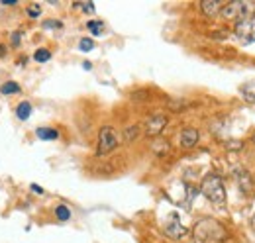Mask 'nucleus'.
Here are the masks:
<instances>
[{
	"label": "nucleus",
	"instance_id": "f257e3e1",
	"mask_svg": "<svg viewBox=\"0 0 255 243\" xmlns=\"http://www.w3.org/2000/svg\"><path fill=\"white\" fill-rule=\"evenodd\" d=\"M192 234H194V240L198 243H210V242L218 243V242H224L228 238L226 228H224L220 222L212 220V218L198 220L196 226H194V230H192Z\"/></svg>",
	"mask_w": 255,
	"mask_h": 243
},
{
	"label": "nucleus",
	"instance_id": "f03ea898",
	"mask_svg": "<svg viewBox=\"0 0 255 243\" xmlns=\"http://www.w3.org/2000/svg\"><path fill=\"white\" fill-rule=\"evenodd\" d=\"M200 192L212 202V204H224L226 202V186H224L222 177L210 173L200 182Z\"/></svg>",
	"mask_w": 255,
	"mask_h": 243
},
{
	"label": "nucleus",
	"instance_id": "7ed1b4c3",
	"mask_svg": "<svg viewBox=\"0 0 255 243\" xmlns=\"http://www.w3.org/2000/svg\"><path fill=\"white\" fill-rule=\"evenodd\" d=\"M220 16L224 20H234V22H242L255 16V4L254 2H226L220 10Z\"/></svg>",
	"mask_w": 255,
	"mask_h": 243
},
{
	"label": "nucleus",
	"instance_id": "20e7f679",
	"mask_svg": "<svg viewBox=\"0 0 255 243\" xmlns=\"http://www.w3.org/2000/svg\"><path fill=\"white\" fill-rule=\"evenodd\" d=\"M118 147V133L112 125H102L98 131V147H96V155H108Z\"/></svg>",
	"mask_w": 255,
	"mask_h": 243
},
{
	"label": "nucleus",
	"instance_id": "39448f33",
	"mask_svg": "<svg viewBox=\"0 0 255 243\" xmlns=\"http://www.w3.org/2000/svg\"><path fill=\"white\" fill-rule=\"evenodd\" d=\"M236 35L244 41V43H254L255 41V16L236 22Z\"/></svg>",
	"mask_w": 255,
	"mask_h": 243
},
{
	"label": "nucleus",
	"instance_id": "423d86ee",
	"mask_svg": "<svg viewBox=\"0 0 255 243\" xmlns=\"http://www.w3.org/2000/svg\"><path fill=\"white\" fill-rule=\"evenodd\" d=\"M167 116L165 114H155V116H151L147 123H145V135L147 137H157L161 131L165 129V125H167Z\"/></svg>",
	"mask_w": 255,
	"mask_h": 243
},
{
	"label": "nucleus",
	"instance_id": "0eeeda50",
	"mask_svg": "<svg viewBox=\"0 0 255 243\" xmlns=\"http://www.w3.org/2000/svg\"><path fill=\"white\" fill-rule=\"evenodd\" d=\"M236 181H238V186H240V190L244 194H252V190H254V177H252L250 171L238 169L236 171Z\"/></svg>",
	"mask_w": 255,
	"mask_h": 243
},
{
	"label": "nucleus",
	"instance_id": "6e6552de",
	"mask_svg": "<svg viewBox=\"0 0 255 243\" xmlns=\"http://www.w3.org/2000/svg\"><path fill=\"white\" fill-rule=\"evenodd\" d=\"M198 139H200V133H198L196 127H185L181 131V145L185 149H192L198 143Z\"/></svg>",
	"mask_w": 255,
	"mask_h": 243
},
{
	"label": "nucleus",
	"instance_id": "1a4fd4ad",
	"mask_svg": "<svg viewBox=\"0 0 255 243\" xmlns=\"http://www.w3.org/2000/svg\"><path fill=\"white\" fill-rule=\"evenodd\" d=\"M222 6H224V2H220V0H202V2H200V10H202V14L208 16V18L220 14Z\"/></svg>",
	"mask_w": 255,
	"mask_h": 243
},
{
	"label": "nucleus",
	"instance_id": "9d476101",
	"mask_svg": "<svg viewBox=\"0 0 255 243\" xmlns=\"http://www.w3.org/2000/svg\"><path fill=\"white\" fill-rule=\"evenodd\" d=\"M165 234L169 238H173V240H183L187 236V228L183 224H179V222H171V224H167Z\"/></svg>",
	"mask_w": 255,
	"mask_h": 243
},
{
	"label": "nucleus",
	"instance_id": "9b49d317",
	"mask_svg": "<svg viewBox=\"0 0 255 243\" xmlns=\"http://www.w3.org/2000/svg\"><path fill=\"white\" fill-rule=\"evenodd\" d=\"M16 116L20 118L22 122H26L30 116H32V104L28 102V100H24V102H20L18 106H16Z\"/></svg>",
	"mask_w": 255,
	"mask_h": 243
},
{
	"label": "nucleus",
	"instance_id": "f8f14e48",
	"mask_svg": "<svg viewBox=\"0 0 255 243\" xmlns=\"http://www.w3.org/2000/svg\"><path fill=\"white\" fill-rule=\"evenodd\" d=\"M35 135H37L39 139L49 141V139H57V137H59V131L53 129V127H37V129H35Z\"/></svg>",
	"mask_w": 255,
	"mask_h": 243
},
{
	"label": "nucleus",
	"instance_id": "ddd939ff",
	"mask_svg": "<svg viewBox=\"0 0 255 243\" xmlns=\"http://www.w3.org/2000/svg\"><path fill=\"white\" fill-rule=\"evenodd\" d=\"M139 133H141V125H139V123L128 125L126 129H124V141H126V143H131L133 139L139 137Z\"/></svg>",
	"mask_w": 255,
	"mask_h": 243
},
{
	"label": "nucleus",
	"instance_id": "4468645a",
	"mask_svg": "<svg viewBox=\"0 0 255 243\" xmlns=\"http://www.w3.org/2000/svg\"><path fill=\"white\" fill-rule=\"evenodd\" d=\"M242 94H244V98H246L248 102L255 104V83L244 85V87H242Z\"/></svg>",
	"mask_w": 255,
	"mask_h": 243
},
{
	"label": "nucleus",
	"instance_id": "2eb2a0df",
	"mask_svg": "<svg viewBox=\"0 0 255 243\" xmlns=\"http://www.w3.org/2000/svg\"><path fill=\"white\" fill-rule=\"evenodd\" d=\"M0 92H2V94H18V92H20V85L14 83V81H8V83H4V85L0 87Z\"/></svg>",
	"mask_w": 255,
	"mask_h": 243
},
{
	"label": "nucleus",
	"instance_id": "dca6fc26",
	"mask_svg": "<svg viewBox=\"0 0 255 243\" xmlns=\"http://www.w3.org/2000/svg\"><path fill=\"white\" fill-rule=\"evenodd\" d=\"M33 59L37 61V63H47V61L51 59V51L45 49V47H39V49L33 53Z\"/></svg>",
	"mask_w": 255,
	"mask_h": 243
},
{
	"label": "nucleus",
	"instance_id": "f3484780",
	"mask_svg": "<svg viewBox=\"0 0 255 243\" xmlns=\"http://www.w3.org/2000/svg\"><path fill=\"white\" fill-rule=\"evenodd\" d=\"M87 28L93 31L95 35H102V31H104V24H102L100 20H89V22H87Z\"/></svg>",
	"mask_w": 255,
	"mask_h": 243
},
{
	"label": "nucleus",
	"instance_id": "a211bd4d",
	"mask_svg": "<svg viewBox=\"0 0 255 243\" xmlns=\"http://www.w3.org/2000/svg\"><path fill=\"white\" fill-rule=\"evenodd\" d=\"M55 216H57V220H59V222H67V220L71 218V210H69L65 204H61V206H57V208H55Z\"/></svg>",
	"mask_w": 255,
	"mask_h": 243
},
{
	"label": "nucleus",
	"instance_id": "6ab92c4d",
	"mask_svg": "<svg viewBox=\"0 0 255 243\" xmlns=\"http://www.w3.org/2000/svg\"><path fill=\"white\" fill-rule=\"evenodd\" d=\"M79 49L85 51V53H87V51H93V49H95V41L89 39V37H83V39L79 41Z\"/></svg>",
	"mask_w": 255,
	"mask_h": 243
},
{
	"label": "nucleus",
	"instance_id": "aec40b11",
	"mask_svg": "<svg viewBox=\"0 0 255 243\" xmlns=\"http://www.w3.org/2000/svg\"><path fill=\"white\" fill-rule=\"evenodd\" d=\"M39 14H41V6H39V4H32V6L28 8V16H30V18H39Z\"/></svg>",
	"mask_w": 255,
	"mask_h": 243
},
{
	"label": "nucleus",
	"instance_id": "412c9836",
	"mask_svg": "<svg viewBox=\"0 0 255 243\" xmlns=\"http://www.w3.org/2000/svg\"><path fill=\"white\" fill-rule=\"evenodd\" d=\"M153 151L163 155L165 151H169V145H167V141H155V145H153Z\"/></svg>",
	"mask_w": 255,
	"mask_h": 243
},
{
	"label": "nucleus",
	"instance_id": "4be33fe9",
	"mask_svg": "<svg viewBox=\"0 0 255 243\" xmlns=\"http://www.w3.org/2000/svg\"><path fill=\"white\" fill-rule=\"evenodd\" d=\"M75 8H83L85 12H95V4L93 2H77Z\"/></svg>",
	"mask_w": 255,
	"mask_h": 243
},
{
	"label": "nucleus",
	"instance_id": "5701e85b",
	"mask_svg": "<svg viewBox=\"0 0 255 243\" xmlns=\"http://www.w3.org/2000/svg\"><path fill=\"white\" fill-rule=\"evenodd\" d=\"M43 28H55V30H61L63 24L57 22V20H47V22H43Z\"/></svg>",
	"mask_w": 255,
	"mask_h": 243
},
{
	"label": "nucleus",
	"instance_id": "b1692460",
	"mask_svg": "<svg viewBox=\"0 0 255 243\" xmlns=\"http://www.w3.org/2000/svg\"><path fill=\"white\" fill-rule=\"evenodd\" d=\"M244 147V143L240 141V139H236V141H230V145H228V149H242Z\"/></svg>",
	"mask_w": 255,
	"mask_h": 243
},
{
	"label": "nucleus",
	"instance_id": "393cba45",
	"mask_svg": "<svg viewBox=\"0 0 255 243\" xmlns=\"http://www.w3.org/2000/svg\"><path fill=\"white\" fill-rule=\"evenodd\" d=\"M30 188H32L33 192H35V194H39V196H41V194H43V192H45V190H43V188H41V186H39V184H32V186H30Z\"/></svg>",
	"mask_w": 255,
	"mask_h": 243
},
{
	"label": "nucleus",
	"instance_id": "a878e982",
	"mask_svg": "<svg viewBox=\"0 0 255 243\" xmlns=\"http://www.w3.org/2000/svg\"><path fill=\"white\" fill-rule=\"evenodd\" d=\"M2 4H4V6H16L18 0H2Z\"/></svg>",
	"mask_w": 255,
	"mask_h": 243
},
{
	"label": "nucleus",
	"instance_id": "bb28decb",
	"mask_svg": "<svg viewBox=\"0 0 255 243\" xmlns=\"http://www.w3.org/2000/svg\"><path fill=\"white\" fill-rule=\"evenodd\" d=\"M20 33H22V31H16V33H14V37H12V43H14V45H18V41H20Z\"/></svg>",
	"mask_w": 255,
	"mask_h": 243
},
{
	"label": "nucleus",
	"instance_id": "cd10ccee",
	"mask_svg": "<svg viewBox=\"0 0 255 243\" xmlns=\"http://www.w3.org/2000/svg\"><path fill=\"white\" fill-rule=\"evenodd\" d=\"M83 67H85L87 71H91V69H93V63H91V61H85V63H83Z\"/></svg>",
	"mask_w": 255,
	"mask_h": 243
},
{
	"label": "nucleus",
	"instance_id": "c85d7f7f",
	"mask_svg": "<svg viewBox=\"0 0 255 243\" xmlns=\"http://www.w3.org/2000/svg\"><path fill=\"white\" fill-rule=\"evenodd\" d=\"M250 226H252V230L255 232V214L252 216V220H250Z\"/></svg>",
	"mask_w": 255,
	"mask_h": 243
},
{
	"label": "nucleus",
	"instance_id": "c756f323",
	"mask_svg": "<svg viewBox=\"0 0 255 243\" xmlns=\"http://www.w3.org/2000/svg\"><path fill=\"white\" fill-rule=\"evenodd\" d=\"M4 49H6V47H4V45H0V57L4 55Z\"/></svg>",
	"mask_w": 255,
	"mask_h": 243
},
{
	"label": "nucleus",
	"instance_id": "7c9ffc66",
	"mask_svg": "<svg viewBox=\"0 0 255 243\" xmlns=\"http://www.w3.org/2000/svg\"><path fill=\"white\" fill-rule=\"evenodd\" d=\"M252 141H254V143H255V133H254V139H252Z\"/></svg>",
	"mask_w": 255,
	"mask_h": 243
}]
</instances>
